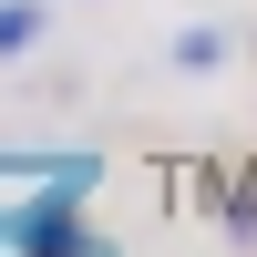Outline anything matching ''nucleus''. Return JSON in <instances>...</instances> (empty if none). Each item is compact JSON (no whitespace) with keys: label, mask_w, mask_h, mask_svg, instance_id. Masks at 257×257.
<instances>
[{"label":"nucleus","mask_w":257,"mask_h":257,"mask_svg":"<svg viewBox=\"0 0 257 257\" xmlns=\"http://www.w3.org/2000/svg\"><path fill=\"white\" fill-rule=\"evenodd\" d=\"M41 41V0H0V62Z\"/></svg>","instance_id":"f257e3e1"},{"label":"nucleus","mask_w":257,"mask_h":257,"mask_svg":"<svg viewBox=\"0 0 257 257\" xmlns=\"http://www.w3.org/2000/svg\"><path fill=\"white\" fill-rule=\"evenodd\" d=\"M175 62H185V72H216L226 41H216V31H175Z\"/></svg>","instance_id":"f03ea898"}]
</instances>
